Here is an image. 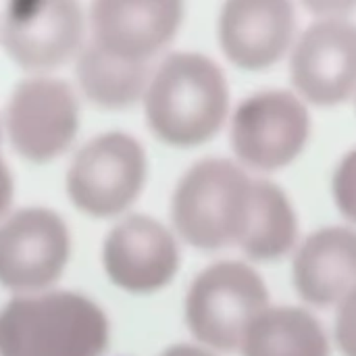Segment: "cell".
<instances>
[{"mask_svg": "<svg viewBox=\"0 0 356 356\" xmlns=\"http://www.w3.org/2000/svg\"><path fill=\"white\" fill-rule=\"evenodd\" d=\"M229 90L219 65L198 52L169 54L144 94L146 121L165 142L194 146L211 140L227 115Z\"/></svg>", "mask_w": 356, "mask_h": 356, "instance_id": "1", "label": "cell"}, {"mask_svg": "<svg viewBox=\"0 0 356 356\" xmlns=\"http://www.w3.org/2000/svg\"><path fill=\"white\" fill-rule=\"evenodd\" d=\"M108 321L75 292L21 296L0 311V356H100Z\"/></svg>", "mask_w": 356, "mask_h": 356, "instance_id": "2", "label": "cell"}, {"mask_svg": "<svg viewBox=\"0 0 356 356\" xmlns=\"http://www.w3.org/2000/svg\"><path fill=\"white\" fill-rule=\"evenodd\" d=\"M254 181L225 159H204L179 179L171 217L179 236L196 248L240 244L252 217Z\"/></svg>", "mask_w": 356, "mask_h": 356, "instance_id": "3", "label": "cell"}, {"mask_svg": "<svg viewBox=\"0 0 356 356\" xmlns=\"http://www.w3.org/2000/svg\"><path fill=\"white\" fill-rule=\"evenodd\" d=\"M269 309L261 275L238 261L215 263L190 286L186 321L190 332L211 348L238 350L250 325Z\"/></svg>", "mask_w": 356, "mask_h": 356, "instance_id": "4", "label": "cell"}, {"mask_svg": "<svg viewBox=\"0 0 356 356\" xmlns=\"http://www.w3.org/2000/svg\"><path fill=\"white\" fill-rule=\"evenodd\" d=\"M144 179L142 144L123 131H108L90 140L75 154L67 173V190L83 213L113 217L138 198Z\"/></svg>", "mask_w": 356, "mask_h": 356, "instance_id": "5", "label": "cell"}, {"mask_svg": "<svg viewBox=\"0 0 356 356\" xmlns=\"http://www.w3.org/2000/svg\"><path fill=\"white\" fill-rule=\"evenodd\" d=\"M311 131L309 111L290 92H261L246 98L232 121V146L238 159L259 171L290 165Z\"/></svg>", "mask_w": 356, "mask_h": 356, "instance_id": "6", "label": "cell"}, {"mask_svg": "<svg viewBox=\"0 0 356 356\" xmlns=\"http://www.w3.org/2000/svg\"><path fill=\"white\" fill-rule=\"evenodd\" d=\"M79 125V104L71 86L54 77L21 81L6 106V134L19 154L44 163L63 154Z\"/></svg>", "mask_w": 356, "mask_h": 356, "instance_id": "7", "label": "cell"}, {"mask_svg": "<svg viewBox=\"0 0 356 356\" xmlns=\"http://www.w3.org/2000/svg\"><path fill=\"white\" fill-rule=\"evenodd\" d=\"M71 250L65 221L48 209H23L0 225V284L35 292L54 284Z\"/></svg>", "mask_w": 356, "mask_h": 356, "instance_id": "8", "label": "cell"}, {"mask_svg": "<svg viewBox=\"0 0 356 356\" xmlns=\"http://www.w3.org/2000/svg\"><path fill=\"white\" fill-rule=\"evenodd\" d=\"M83 13L73 0L10 2L2 19V46L29 71H48L81 50Z\"/></svg>", "mask_w": 356, "mask_h": 356, "instance_id": "9", "label": "cell"}, {"mask_svg": "<svg viewBox=\"0 0 356 356\" xmlns=\"http://www.w3.org/2000/svg\"><path fill=\"white\" fill-rule=\"evenodd\" d=\"M290 75L313 104L344 102L356 90V25L342 17L313 23L296 42Z\"/></svg>", "mask_w": 356, "mask_h": 356, "instance_id": "10", "label": "cell"}, {"mask_svg": "<svg viewBox=\"0 0 356 356\" xmlns=\"http://www.w3.org/2000/svg\"><path fill=\"white\" fill-rule=\"evenodd\" d=\"M177 0H98L90 8V42L136 63H150L181 23Z\"/></svg>", "mask_w": 356, "mask_h": 356, "instance_id": "11", "label": "cell"}, {"mask_svg": "<svg viewBox=\"0 0 356 356\" xmlns=\"http://www.w3.org/2000/svg\"><path fill=\"white\" fill-rule=\"evenodd\" d=\"M102 261L108 277L119 288L152 292L175 275L179 248L165 225L146 215H131L106 236Z\"/></svg>", "mask_w": 356, "mask_h": 356, "instance_id": "12", "label": "cell"}, {"mask_svg": "<svg viewBox=\"0 0 356 356\" xmlns=\"http://www.w3.org/2000/svg\"><path fill=\"white\" fill-rule=\"evenodd\" d=\"M296 15L286 0H232L219 17V42L242 69H267L290 48Z\"/></svg>", "mask_w": 356, "mask_h": 356, "instance_id": "13", "label": "cell"}, {"mask_svg": "<svg viewBox=\"0 0 356 356\" xmlns=\"http://www.w3.org/2000/svg\"><path fill=\"white\" fill-rule=\"evenodd\" d=\"M294 284L315 307L342 302L356 290V232L327 227L315 232L296 252Z\"/></svg>", "mask_w": 356, "mask_h": 356, "instance_id": "14", "label": "cell"}, {"mask_svg": "<svg viewBox=\"0 0 356 356\" xmlns=\"http://www.w3.org/2000/svg\"><path fill=\"white\" fill-rule=\"evenodd\" d=\"M244 356H330L321 323L294 307L267 309L248 330Z\"/></svg>", "mask_w": 356, "mask_h": 356, "instance_id": "15", "label": "cell"}, {"mask_svg": "<svg viewBox=\"0 0 356 356\" xmlns=\"http://www.w3.org/2000/svg\"><path fill=\"white\" fill-rule=\"evenodd\" d=\"M75 73L83 94L106 108H121L140 100L152 77L150 63L113 56L92 42L77 52Z\"/></svg>", "mask_w": 356, "mask_h": 356, "instance_id": "16", "label": "cell"}, {"mask_svg": "<svg viewBox=\"0 0 356 356\" xmlns=\"http://www.w3.org/2000/svg\"><path fill=\"white\" fill-rule=\"evenodd\" d=\"M298 234V223L288 196L269 181H254L252 217L240 242L242 250L259 261L286 254Z\"/></svg>", "mask_w": 356, "mask_h": 356, "instance_id": "17", "label": "cell"}, {"mask_svg": "<svg viewBox=\"0 0 356 356\" xmlns=\"http://www.w3.org/2000/svg\"><path fill=\"white\" fill-rule=\"evenodd\" d=\"M334 198L338 209L356 223V148L342 159L334 173Z\"/></svg>", "mask_w": 356, "mask_h": 356, "instance_id": "18", "label": "cell"}, {"mask_svg": "<svg viewBox=\"0 0 356 356\" xmlns=\"http://www.w3.org/2000/svg\"><path fill=\"white\" fill-rule=\"evenodd\" d=\"M336 340L346 356H356V290L340 302L336 317Z\"/></svg>", "mask_w": 356, "mask_h": 356, "instance_id": "19", "label": "cell"}, {"mask_svg": "<svg viewBox=\"0 0 356 356\" xmlns=\"http://www.w3.org/2000/svg\"><path fill=\"white\" fill-rule=\"evenodd\" d=\"M13 192H15V186H13V175L0 154V217L6 213V209L10 207V200H13Z\"/></svg>", "mask_w": 356, "mask_h": 356, "instance_id": "20", "label": "cell"}, {"mask_svg": "<svg viewBox=\"0 0 356 356\" xmlns=\"http://www.w3.org/2000/svg\"><path fill=\"white\" fill-rule=\"evenodd\" d=\"M161 356H213L211 353L190 346V344H179V346H171L169 350H165Z\"/></svg>", "mask_w": 356, "mask_h": 356, "instance_id": "21", "label": "cell"}]
</instances>
